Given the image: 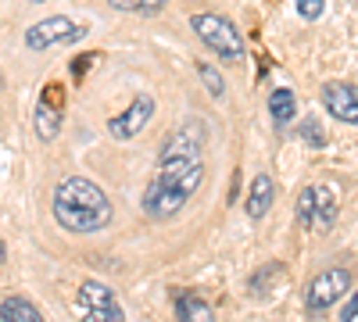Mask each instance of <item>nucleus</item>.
<instances>
[{"instance_id": "f257e3e1", "label": "nucleus", "mask_w": 358, "mask_h": 322, "mask_svg": "<svg viewBox=\"0 0 358 322\" xmlns=\"http://www.w3.org/2000/svg\"><path fill=\"white\" fill-rule=\"evenodd\" d=\"M204 183V161L201 158H169L158 161V172L143 190V212L155 222H165L187 208V200Z\"/></svg>"}, {"instance_id": "f03ea898", "label": "nucleus", "mask_w": 358, "mask_h": 322, "mask_svg": "<svg viewBox=\"0 0 358 322\" xmlns=\"http://www.w3.org/2000/svg\"><path fill=\"white\" fill-rule=\"evenodd\" d=\"M54 219L69 233H101L111 226V200L108 193L83 175H69L54 190Z\"/></svg>"}, {"instance_id": "7ed1b4c3", "label": "nucleus", "mask_w": 358, "mask_h": 322, "mask_svg": "<svg viewBox=\"0 0 358 322\" xmlns=\"http://www.w3.org/2000/svg\"><path fill=\"white\" fill-rule=\"evenodd\" d=\"M190 25H194V33L201 36V43L208 50H215L222 61H244V40H241V33H236L222 15L201 11V15L190 18Z\"/></svg>"}, {"instance_id": "20e7f679", "label": "nucleus", "mask_w": 358, "mask_h": 322, "mask_svg": "<svg viewBox=\"0 0 358 322\" xmlns=\"http://www.w3.org/2000/svg\"><path fill=\"white\" fill-rule=\"evenodd\" d=\"M297 222L312 233H330V226L337 222V193L334 186H305L297 197Z\"/></svg>"}, {"instance_id": "39448f33", "label": "nucleus", "mask_w": 358, "mask_h": 322, "mask_svg": "<svg viewBox=\"0 0 358 322\" xmlns=\"http://www.w3.org/2000/svg\"><path fill=\"white\" fill-rule=\"evenodd\" d=\"M86 36V25H72L65 15H54V18H43L36 25H29L25 33V47L29 50H47L54 43H76Z\"/></svg>"}, {"instance_id": "423d86ee", "label": "nucleus", "mask_w": 358, "mask_h": 322, "mask_svg": "<svg viewBox=\"0 0 358 322\" xmlns=\"http://www.w3.org/2000/svg\"><path fill=\"white\" fill-rule=\"evenodd\" d=\"M344 290H351V272L348 269H326L319 272L312 283H308V294H305V308L308 312H326V308H334L341 298H344Z\"/></svg>"}, {"instance_id": "0eeeda50", "label": "nucleus", "mask_w": 358, "mask_h": 322, "mask_svg": "<svg viewBox=\"0 0 358 322\" xmlns=\"http://www.w3.org/2000/svg\"><path fill=\"white\" fill-rule=\"evenodd\" d=\"M76 305L86 312V319H94V322H122V319H126L122 305H118L115 294H111L104 283H97V279H86V283L79 286Z\"/></svg>"}, {"instance_id": "6e6552de", "label": "nucleus", "mask_w": 358, "mask_h": 322, "mask_svg": "<svg viewBox=\"0 0 358 322\" xmlns=\"http://www.w3.org/2000/svg\"><path fill=\"white\" fill-rule=\"evenodd\" d=\"M65 86L62 82H47L43 86V94L36 101V111H33V126H36V136L43 143L57 140V133H62V94Z\"/></svg>"}, {"instance_id": "1a4fd4ad", "label": "nucleus", "mask_w": 358, "mask_h": 322, "mask_svg": "<svg viewBox=\"0 0 358 322\" xmlns=\"http://www.w3.org/2000/svg\"><path fill=\"white\" fill-rule=\"evenodd\" d=\"M204 140H208V126H204L201 119H187L183 126H179V129L165 140L158 161H169V158H201Z\"/></svg>"}, {"instance_id": "9d476101", "label": "nucleus", "mask_w": 358, "mask_h": 322, "mask_svg": "<svg viewBox=\"0 0 358 322\" xmlns=\"http://www.w3.org/2000/svg\"><path fill=\"white\" fill-rule=\"evenodd\" d=\"M151 119H155V97L151 94H136L133 104L108 122V133L115 140H133L136 133H143V126L151 122Z\"/></svg>"}, {"instance_id": "9b49d317", "label": "nucleus", "mask_w": 358, "mask_h": 322, "mask_svg": "<svg viewBox=\"0 0 358 322\" xmlns=\"http://www.w3.org/2000/svg\"><path fill=\"white\" fill-rule=\"evenodd\" d=\"M322 108L330 111L337 122L358 126V86H351V82H326L322 86Z\"/></svg>"}, {"instance_id": "f8f14e48", "label": "nucleus", "mask_w": 358, "mask_h": 322, "mask_svg": "<svg viewBox=\"0 0 358 322\" xmlns=\"http://www.w3.org/2000/svg\"><path fill=\"white\" fill-rule=\"evenodd\" d=\"M172 305H176V315L187 319V322H204V319H212V308H208V301H201V294H194V290H176V294H172Z\"/></svg>"}, {"instance_id": "ddd939ff", "label": "nucleus", "mask_w": 358, "mask_h": 322, "mask_svg": "<svg viewBox=\"0 0 358 322\" xmlns=\"http://www.w3.org/2000/svg\"><path fill=\"white\" fill-rule=\"evenodd\" d=\"M273 193H276L273 180H268V175H255L251 193H248V215L251 219H265L268 208H273Z\"/></svg>"}, {"instance_id": "4468645a", "label": "nucleus", "mask_w": 358, "mask_h": 322, "mask_svg": "<svg viewBox=\"0 0 358 322\" xmlns=\"http://www.w3.org/2000/svg\"><path fill=\"white\" fill-rule=\"evenodd\" d=\"M268 115H273V122H276V126H287L294 115H297V97H294V90L280 86V90L268 94Z\"/></svg>"}, {"instance_id": "2eb2a0df", "label": "nucleus", "mask_w": 358, "mask_h": 322, "mask_svg": "<svg viewBox=\"0 0 358 322\" xmlns=\"http://www.w3.org/2000/svg\"><path fill=\"white\" fill-rule=\"evenodd\" d=\"M0 319L4 322H40V312L25 298H8V301H0Z\"/></svg>"}, {"instance_id": "dca6fc26", "label": "nucleus", "mask_w": 358, "mask_h": 322, "mask_svg": "<svg viewBox=\"0 0 358 322\" xmlns=\"http://www.w3.org/2000/svg\"><path fill=\"white\" fill-rule=\"evenodd\" d=\"M197 72H201V79H204V86H208V94L219 101V97L226 94V79H222V72L212 68V65H197Z\"/></svg>"}, {"instance_id": "f3484780", "label": "nucleus", "mask_w": 358, "mask_h": 322, "mask_svg": "<svg viewBox=\"0 0 358 322\" xmlns=\"http://www.w3.org/2000/svg\"><path fill=\"white\" fill-rule=\"evenodd\" d=\"M322 11H326V0H297V15L308 18V22L322 18Z\"/></svg>"}, {"instance_id": "a211bd4d", "label": "nucleus", "mask_w": 358, "mask_h": 322, "mask_svg": "<svg viewBox=\"0 0 358 322\" xmlns=\"http://www.w3.org/2000/svg\"><path fill=\"white\" fill-rule=\"evenodd\" d=\"M301 140L312 143V147H326V133H322L319 122H305V126H301Z\"/></svg>"}, {"instance_id": "6ab92c4d", "label": "nucleus", "mask_w": 358, "mask_h": 322, "mask_svg": "<svg viewBox=\"0 0 358 322\" xmlns=\"http://www.w3.org/2000/svg\"><path fill=\"white\" fill-rule=\"evenodd\" d=\"M108 4L118 11H143V0H108Z\"/></svg>"}, {"instance_id": "aec40b11", "label": "nucleus", "mask_w": 358, "mask_h": 322, "mask_svg": "<svg viewBox=\"0 0 358 322\" xmlns=\"http://www.w3.org/2000/svg\"><path fill=\"white\" fill-rule=\"evenodd\" d=\"M341 319H348V322H355V319H358V290L351 294V301L344 305V315H341Z\"/></svg>"}, {"instance_id": "412c9836", "label": "nucleus", "mask_w": 358, "mask_h": 322, "mask_svg": "<svg viewBox=\"0 0 358 322\" xmlns=\"http://www.w3.org/2000/svg\"><path fill=\"white\" fill-rule=\"evenodd\" d=\"M165 4H169V0H143V15H158Z\"/></svg>"}, {"instance_id": "4be33fe9", "label": "nucleus", "mask_w": 358, "mask_h": 322, "mask_svg": "<svg viewBox=\"0 0 358 322\" xmlns=\"http://www.w3.org/2000/svg\"><path fill=\"white\" fill-rule=\"evenodd\" d=\"M4 254H8V251H4V244H0V265H4Z\"/></svg>"}]
</instances>
